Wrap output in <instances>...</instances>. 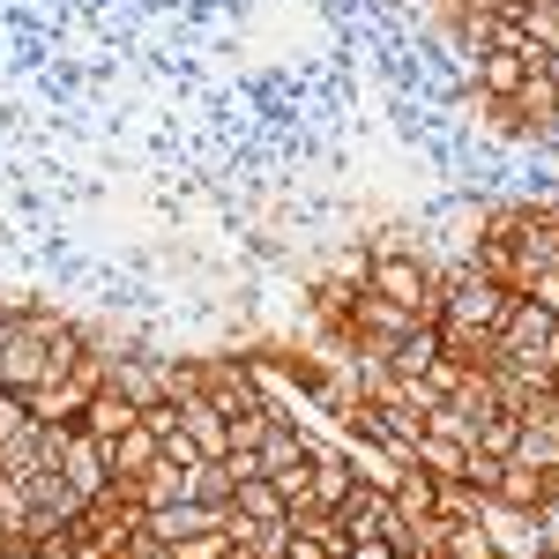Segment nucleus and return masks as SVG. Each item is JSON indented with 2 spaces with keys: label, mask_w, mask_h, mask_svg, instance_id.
I'll return each mask as SVG.
<instances>
[{
  "label": "nucleus",
  "mask_w": 559,
  "mask_h": 559,
  "mask_svg": "<svg viewBox=\"0 0 559 559\" xmlns=\"http://www.w3.org/2000/svg\"><path fill=\"white\" fill-rule=\"evenodd\" d=\"M90 350V336L75 321H60V313H45V306H23V313H8V344H0V388H38V381H60V373H75V358Z\"/></svg>",
  "instance_id": "obj_1"
},
{
  "label": "nucleus",
  "mask_w": 559,
  "mask_h": 559,
  "mask_svg": "<svg viewBox=\"0 0 559 559\" xmlns=\"http://www.w3.org/2000/svg\"><path fill=\"white\" fill-rule=\"evenodd\" d=\"M254 455H261V477H269V485H276L292 508H299V500H306V477H313V455H321V440H313L299 418H284V411H276Z\"/></svg>",
  "instance_id": "obj_2"
},
{
  "label": "nucleus",
  "mask_w": 559,
  "mask_h": 559,
  "mask_svg": "<svg viewBox=\"0 0 559 559\" xmlns=\"http://www.w3.org/2000/svg\"><path fill=\"white\" fill-rule=\"evenodd\" d=\"M366 292H381V299H395L403 313L432 321V313H440V261H426V254H381L373 269H366Z\"/></svg>",
  "instance_id": "obj_3"
},
{
  "label": "nucleus",
  "mask_w": 559,
  "mask_h": 559,
  "mask_svg": "<svg viewBox=\"0 0 559 559\" xmlns=\"http://www.w3.org/2000/svg\"><path fill=\"white\" fill-rule=\"evenodd\" d=\"M202 395H210L224 418H239V411H276L261 358H202Z\"/></svg>",
  "instance_id": "obj_4"
},
{
  "label": "nucleus",
  "mask_w": 559,
  "mask_h": 559,
  "mask_svg": "<svg viewBox=\"0 0 559 559\" xmlns=\"http://www.w3.org/2000/svg\"><path fill=\"white\" fill-rule=\"evenodd\" d=\"M105 388L128 395L134 411H150V403H165V358L157 350H112L105 358Z\"/></svg>",
  "instance_id": "obj_5"
},
{
  "label": "nucleus",
  "mask_w": 559,
  "mask_h": 559,
  "mask_svg": "<svg viewBox=\"0 0 559 559\" xmlns=\"http://www.w3.org/2000/svg\"><path fill=\"white\" fill-rule=\"evenodd\" d=\"M179 440H187V455H194V463H224L231 426H224V411H216L210 395H187V403H179Z\"/></svg>",
  "instance_id": "obj_6"
},
{
  "label": "nucleus",
  "mask_w": 559,
  "mask_h": 559,
  "mask_svg": "<svg viewBox=\"0 0 559 559\" xmlns=\"http://www.w3.org/2000/svg\"><path fill=\"white\" fill-rule=\"evenodd\" d=\"M134 500H142V515H150V508H179V500H194V463L157 455L150 471L134 477Z\"/></svg>",
  "instance_id": "obj_7"
},
{
  "label": "nucleus",
  "mask_w": 559,
  "mask_h": 559,
  "mask_svg": "<svg viewBox=\"0 0 559 559\" xmlns=\"http://www.w3.org/2000/svg\"><path fill=\"white\" fill-rule=\"evenodd\" d=\"M157 455H165V440H157V432L142 426V418H134L128 432H112V440H105V463H112V485H128V492H134V477L150 471Z\"/></svg>",
  "instance_id": "obj_8"
},
{
  "label": "nucleus",
  "mask_w": 559,
  "mask_h": 559,
  "mask_svg": "<svg viewBox=\"0 0 559 559\" xmlns=\"http://www.w3.org/2000/svg\"><path fill=\"white\" fill-rule=\"evenodd\" d=\"M471 75H477V97H515L522 75H530V52H522V45H492V52H471Z\"/></svg>",
  "instance_id": "obj_9"
},
{
  "label": "nucleus",
  "mask_w": 559,
  "mask_h": 559,
  "mask_svg": "<svg viewBox=\"0 0 559 559\" xmlns=\"http://www.w3.org/2000/svg\"><path fill=\"white\" fill-rule=\"evenodd\" d=\"M350 485H358V471H350L336 448H321V455H313V477H306V500H299V508H329V515H336V500H344Z\"/></svg>",
  "instance_id": "obj_10"
},
{
  "label": "nucleus",
  "mask_w": 559,
  "mask_h": 559,
  "mask_svg": "<svg viewBox=\"0 0 559 559\" xmlns=\"http://www.w3.org/2000/svg\"><path fill=\"white\" fill-rule=\"evenodd\" d=\"M492 500H500V508H515V515H537V508H545V471L508 463V471L492 477Z\"/></svg>",
  "instance_id": "obj_11"
},
{
  "label": "nucleus",
  "mask_w": 559,
  "mask_h": 559,
  "mask_svg": "<svg viewBox=\"0 0 559 559\" xmlns=\"http://www.w3.org/2000/svg\"><path fill=\"white\" fill-rule=\"evenodd\" d=\"M231 515H247V522H284V515H292V500H284L269 477H239V485H231Z\"/></svg>",
  "instance_id": "obj_12"
},
{
  "label": "nucleus",
  "mask_w": 559,
  "mask_h": 559,
  "mask_svg": "<svg viewBox=\"0 0 559 559\" xmlns=\"http://www.w3.org/2000/svg\"><path fill=\"white\" fill-rule=\"evenodd\" d=\"M134 418H142V411H134L128 395H112V388H97V395L83 403V418H75V426H83V432H97V440H112V432H128Z\"/></svg>",
  "instance_id": "obj_13"
},
{
  "label": "nucleus",
  "mask_w": 559,
  "mask_h": 559,
  "mask_svg": "<svg viewBox=\"0 0 559 559\" xmlns=\"http://www.w3.org/2000/svg\"><path fill=\"white\" fill-rule=\"evenodd\" d=\"M448 559H508L485 522H448Z\"/></svg>",
  "instance_id": "obj_14"
},
{
  "label": "nucleus",
  "mask_w": 559,
  "mask_h": 559,
  "mask_svg": "<svg viewBox=\"0 0 559 559\" xmlns=\"http://www.w3.org/2000/svg\"><path fill=\"white\" fill-rule=\"evenodd\" d=\"M194 500L202 508H231V471L224 463H194Z\"/></svg>",
  "instance_id": "obj_15"
},
{
  "label": "nucleus",
  "mask_w": 559,
  "mask_h": 559,
  "mask_svg": "<svg viewBox=\"0 0 559 559\" xmlns=\"http://www.w3.org/2000/svg\"><path fill=\"white\" fill-rule=\"evenodd\" d=\"M15 426H31V411H23V395H15V388H0V440H8Z\"/></svg>",
  "instance_id": "obj_16"
},
{
  "label": "nucleus",
  "mask_w": 559,
  "mask_h": 559,
  "mask_svg": "<svg viewBox=\"0 0 559 559\" xmlns=\"http://www.w3.org/2000/svg\"><path fill=\"white\" fill-rule=\"evenodd\" d=\"M530 299L545 306V313H559V269H545V276H537V284H530Z\"/></svg>",
  "instance_id": "obj_17"
},
{
  "label": "nucleus",
  "mask_w": 559,
  "mask_h": 559,
  "mask_svg": "<svg viewBox=\"0 0 559 559\" xmlns=\"http://www.w3.org/2000/svg\"><path fill=\"white\" fill-rule=\"evenodd\" d=\"M350 559H395L388 537H350Z\"/></svg>",
  "instance_id": "obj_18"
},
{
  "label": "nucleus",
  "mask_w": 559,
  "mask_h": 559,
  "mask_svg": "<svg viewBox=\"0 0 559 559\" xmlns=\"http://www.w3.org/2000/svg\"><path fill=\"white\" fill-rule=\"evenodd\" d=\"M545 373H559V321H552V336H545V358H537Z\"/></svg>",
  "instance_id": "obj_19"
},
{
  "label": "nucleus",
  "mask_w": 559,
  "mask_h": 559,
  "mask_svg": "<svg viewBox=\"0 0 559 559\" xmlns=\"http://www.w3.org/2000/svg\"><path fill=\"white\" fill-rule=\"evenodd\" d=\"M0 344H8V313H0Z\"/></svg>",
  "instance_id": "obj_20"
},
{
  "label": "nucleus",
  "mask_w": 559,
  "mask_h": 559,
  "mask_svg": "<svg viewBox=\"0 0 559 559\" xmlns=\"http://www.w3.org/2000/svg\"><path fill=\"white\" fill-rule=\"evenodd\" d=\"M329 559H350V545H344V552H329Z\"/></svg>",
  "instance_id": "obj_21"
}]
</instances>
